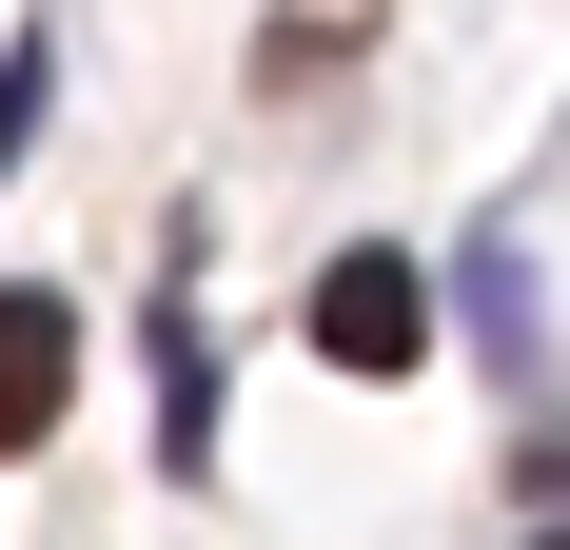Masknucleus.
I'll use <instances>...</instances> for the list:
<instances>
[{
    "label": "nucleus",
    "instance_id": "obj_2",
    "mask_svg": "<svg viewBox=\"0 0 570 550\" xmlns=\"http://www.w3.org/2000/svg\"><path fill=\"white\" fill-rule=\"evenodd\" d=\"M59 393H79V295H0V452H40Z\"/></svg>",
    "mask_w": 570,
    "mask_h": 550
},
{
    "label": "nucleus",
    "instance_id": "obj_4",
    "mask_svg": "<svg viewBox=\"0 0 570 550\" xmlns=\"http://www.w3.org/2000/svg\"><path fill=\"white\" fill-rule=\"evenodd\" d=\"M354 40H374V0H276V40H256V79L295 99V79H335Z\"/></svg>",
    "mask_w": 570,
    "mask_h": 550
},
{
    "label": "nucleus",
    "instance_id": "obj_5",
    "mask_svg": "<svg viewBox=\"0 0 570 550\" xmlns=\"http://www.w3.org/2000/svg\"><path fill=\"white\" fill-rule=\"evenodd\" d=\"M20 138H40V40L0 59V158H20Z\"/></svg>",
    "mask_w": 570,
    "mask_h": 550
},
{
    "label": "nucleus",
    "instance_id": "obj_3",
    "mask_svg": "<svg viewBox=\"0 0 570 550\" xmlns=\"http://www.w3.org/2000/svg\"><path fill=\"white\" fill-rule=\"evenodd\" d=\"M158 452H177V472H217V354H197L177 295H158Z\"/></svg>",
    "mask_w": 570,
    "mask_h": 550
},
{
    "label": "nucleus",
    "instance_id": "obj_1",
    "mask_svg": "<svg viewBox=\"0 0 570 550\" xmlns=\"http://www.w3.org/2000/svg\"><path fill=\"white\" fill-rule=\"evenodd\" d=\"M315 354H335V374H413V354H433L413 256H335V275H315Z\"/></svg>",
    "mask_w": 570,
    "mask_h": 550
}]
</instances>
